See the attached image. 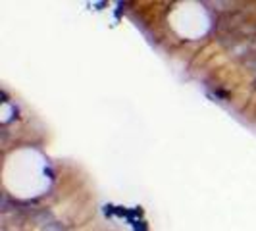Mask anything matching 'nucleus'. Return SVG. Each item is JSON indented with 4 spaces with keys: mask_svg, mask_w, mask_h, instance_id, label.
Returning a JSON list of instances; mask_svg holds the SVG:
<instances>
[{
    "mask_svg": "<svg viewBox=\"0 0 256 231\" xmlns=\"http://www.w3.org/2000/svg\"><path fill=\"white\" fill-rule=\"evenodd\" d=\"M247 23V12L241 10V8H231L224 14L218 16L216 20V29L220 33H225V31H235L239 27H243Z\"/></svg>",
    "mask_w": 256,
    "mask_h": 231,
    "instance_id": "1",
    "label": "nucleus"
},
{
    "mask_svg": "<svg viewBox=\"0 0 256 231\" xmlns=\"http://www.w3.org/2000/svg\"><path fill=\"white\" fill-rule=\"evenodd\" d=\"M43 231H64V226L58 222V220H54L52 224H48V226H44Z\"/></svg>",
    "mask_w": 256,
    "mask_h": 231,
    "instance_id": "2",
    "label": "nucleus"
}]
</instances>
